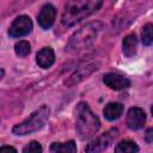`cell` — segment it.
I'll list each match as a JSON object with an SVG mask.
<instances>
[{
	"label": "cell",
	"mask_w": 153,
	"mask_h": 153,
	"mask_svg": "<svg viewBox=\"0 0 153 153\" xmlns=\"http://www.w3.org/2000/svg\"><path fill=\"white\" fill-rule=\"evenodd\" d=\"M55 17H56V10L55 7L51 5V4H47L44 5L39 13H38V17H37V20H38V24L42 29H49L51 27V25L54 24L55 22Z\"/></svg>",
	"instance_id": "10"
},
{
	"label": "cell",
	"mask_w": 153,
	"mask_h": 153,
	"mask_svg": "<svg viewBox=\"0 0 153 153\" xmlns=\"http://www.w3.org/2000/svg\"><path fill=\"white\" fill-rule=\"evenodd\" d=\"M98 66H99V63L93 62V63H87V65H85V66L79 67V68H78L75 72H73V73L71 74V76L65 81V85H67V86H73V85H75V84H79V82L82 81L85 78H87L88 75H91L94 71H97V69H98Z\"/></svg>",
	"instance_id": "7"
},
{
	"label": "cell",
	"mask_w": 153,
	"mask_h": 153,
	"mask_svg": "<svg viewBox=\"0 0 153 153\" xmlns=\"http://www.w3.org/2000/svg\"><path fill=\"white\" fill-rule=\"evenodd\" d=\"M103 81L108 87H110L111 90H115V91H121V90L128 88L130 86V80L128 78H126L122 74L114 73V72L105 74L103 78Z\"/></svg>",
	"instance_id": "8"
},
{
	"label": "cell",
	"mask_w": 153,
	"mask_h": 153,
	"mask_svg": "<svg viewBox=\"0 0 153 153\" xmlns=\"http://www.w3.org/2000/svg\"><path fill=\"white\" fill-rule=\"evenodd\" d=\"M145 141L147 143L153 142V127H151V128H148L146 130V133H145Z\"/></svg>",
	"instance_id": "19"
},
{
	"label": "cell",
	"mask_w": 153,
	"mask_h": 153,
	"mask_svg": "<svg viewBox=\"0 0 153 153\" xmlns=\"http://www.w3.org/2000/svg\"><path fill=\"white\" fill-rule=\"evenodd\" d=\"M102 4L103 0H68L63 10L61 22L66 27H71L97 12Z\"/></svg>",
	"instance_id": "1"
},
{
	"label": "cell",
	"mask_w": 153,
	"mask_h": 153,
	"mask_svg": "<svg viewBox=\"0 0 153 153\" xmlns=\"http://www.w3.org/2000/svg\"><path fill=\"white\" fill-rule=\"evenodd\" d=\"M103 114L104 117L109 121H115L117 118L121 117V115L123 114V105L121 103H116V102H111L109 104H106L103 109Z\"/></svg>",
	"instance_id": "13"
},
{
	"label": "cell",
	"mask_w": 153,
	"mask_h": 153,
	"mask_svg": "<svg viewBox=\"0 0 153 153\" xmlns=\"http://www.w3.org/2000/svg\"><path fill=\"white\" fill-rule=\"evenodd\" d=\"M146 122V114L141 108L134 106L128 110L127 114V126L131 130H137L143 127Z\"/></svg>",
	"instance_id": "9"
},
{
	"label": "cell",
	"mask_w": 153,
	"mask_h": 153,
	"mask_svg": "<svg viewBox=\"0 0 153 153\" xmlns=\"http://www.w3.org/2000/svg\"><path fill=\"white\" fill-rule=\"evenodd\" d=\"M141 41L143 45H151L153 43V23H147L143 25L141 31Z\"/></svg>",
	"instance_id": "16"
},
{
	"label": "cell",
	"mask_w": 153,
	"mask_h": 153,
	"mask_svg": "<svg viewBox=\"0 0 153 153\" xmlns=\"http://www.w3.org/2000/svg\"><path fill=\"white\" fill-rule=\"evenodd\" d=\"M50 109L48 105H42L36 109L25 121L16 124L12 128V133L14 135H27L35 133L44 127L47 120L49 118Z\"/></svg>",
	"instance_id": "4"
},
{
	"label": "cell",
	"mask_w": 153,
	"mask_h": 153,
	"mask_svg": "<svg viewBox=\"0 0 153 153\" xmlns=\"http://www.w3.org/2000/svg\"><path fill=\"white\" fill-rule=\"evenodd\" d=\"M36 62L41 68H49L55 62V53L50 47L42 48L36 55Z\"/></svg>",
	"instance_id": "11"
},
{
	"label": "cell",
	"mask_w": 153,
	"mask_h": 153,
	"mask_svg": "<svg viewBox=\"0 0 153 153\" xmlns=\"http://www.w3.org/2000/svg\"><path fill=\"white\" fill-rule=\"evenodd\" d=\"M10 151L17 152V149H16L14 147H12V146H2V147L0 148V152H10Z\"/></svg>",
	"instance_id": "20"
},
{
	"label": "cell",
	"mask_w": 153,
	"mask_h": 153,
	"mask_svg": "<svg viewBox=\"0 0 153 153\" xmlns=\"http://www.w3.org/2000/svg\"><path fill=\"white\" fill-rule=\"evenodd\" d=\"M42 151H43V148L37 141H31L23 148L24 153H41Z\"/></svg>",
	"instance_id": "18"
},
{
	"label": "cell",
	"mask_w": 153,
	"mask_h": 153,
	"mask_svg": "<svg viewBox=\"0 0 153 153\" xmlns=\"http://www.w3.org/2000/svg\"><path fill=\"white\" fill-rule=\"evenodd\" d=\"M137 50V38L135 33H129L123 38L122 42V51L124 56L127 57H133L136 54Z\"/></svg>",
	"instance_id": "12"
},
{
	"label": "cell",
	"mask_w": 153,
	"mask_h": 153,
	"mask_svg": "<svg viewBox=\"0 0 153 153\" xmlns=\"http://www.w3.org/2000/svg\"><path fill=\"white\" fill-rule=\"evenodd\" d=\"M151 111H152V115H153V106H152V109H151Z\"/></svg>",
	"instance_id": "21"
},
{
	"label": "cell",
	"mask_w": 153,
	"mask_h": 153,
	"mask_svg": "<svg viewBox=\"0 0 153 153\" xmlns=\"http://www.w3.org/2000/svg\"><path fill=\"white\" fill-rule=\"evenodd\" d=\"M75 130L80 140H90L100 128L99 118L93 114L87 103L80 102L75 109Z\"/></svg>",
	"instance_id": "2"
},
{
	"label": "cell",
	"mask_w": 153,
	"mask_h": 153,
	"mask_svg": "<svg viewBox=\"0 0 153 153\" xmlns=\"http://www.w3.org/2000/svg\"><path fill=\"white\" fill-rule=\"evenodd\" d=\"M31 30H32V22L30 19V17L19 16L12 22V24L8 29V35L13 38H17V37L27 35Z\"/></svg>",
	"instance_id": "6"
},
{
	"label": "cell",
	"mask_w": 153,
	"mask_h": 153,
	"mask_svg": "<svg viewBox=\"0 0 153 153\" xmlns=\"http://www.w3.org/2000/svg\"><path fill=\"white\" fill-rule=\"evenodd\" d=\"M49 151L54 153H74L76 152V145L73 140L67 142H54L51 143Z\"/></svg>",
	"instance_id": "14"
},
{
	"label": "cell",
	"mask_w": 153,
	"mask_h": 153,
	"mask_svg": "<svg viewBox=\"0 0 153 153\" xmlns=\"http://www.w3.org/2000/svg\"><path fill=\"white\" fill-rule=\"evenodd\" d=\"M103 27L104 26L100 22H92L86 24L76 32H74L73 36L69 38L66 47V51L78 53L90 48L92 44H94L96 39L99 37L100 32L103 31Z\"/></svg>",
	"instance_id": "3"
},
{
	"label": "cell",
	"mask_w": 153,
	"mask_h": 153,
	"mask_svg": "<svg viewBox=\"0 0 153 153\" xmlns=\"http://www.w3.org/2000/svg\"><path fill=\"white\" fill-rule=\"evenodd\" d=\"M14 51L19 57H25L31 51V45L27 41H19L14 44Z\"/></svg>",
	"instance_id": "17"
},
{
	"label": "cell",
	"mask_w": 153,
	"mask_h": 153,
	"mask_svg": "<svg viewBox=\"0 0 153 153\" xmlns=\"http://www.w3.org/2000/svg\"><path fill=\"white\" fill-rule=\"evenodd\" d=\"M137 151H139V146L131 140H122L115 147V152L117 153H134Z\"/></svg>",
	"instance_id": "15"
},
{
	"label": "cell",
	"mask_w": 153,
	"mask_h": 153,
	"mask_svg": "<svg viewBox=\"0 0 153 153\" xmlns=\"http://www.w3.org/2000/svg\"><path fill=\"white\" fill-rule=\"evenodd\" d=\"M117 133H118V130L115 129V128H112V129L105 131L104 134H102V135H99L98 137H96L94 140H92V141L85 147V151H86V152H102V151H104V149L108 148V147L112 143V141L116 139V136L118 135Z\"/></svg>",
	"instance_id": "5"
}]
</instances>
